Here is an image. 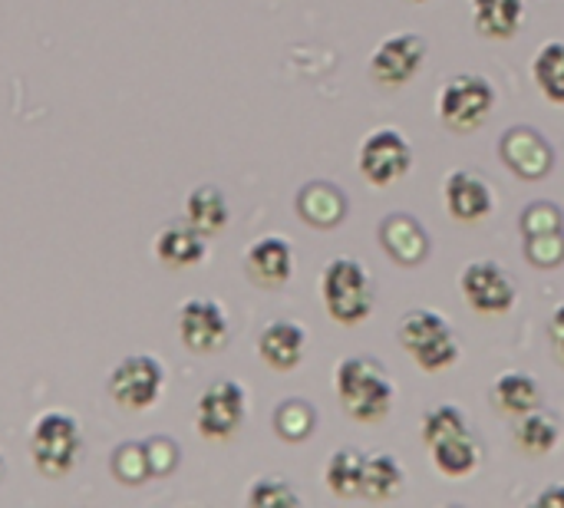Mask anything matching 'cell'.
Instances as JSON below:
<instances>
[{"instance_id": "f1b7e54d", "label": "cell", "mask_w": 564, "mask_h": 508, "mask_svg": "<svg viewBox=\"0 0 564 508\" xmlns=\"http://www.w3.org/2000/svg\"><path fill=\"white\" fill-rule=\"evenodd\" d=\"M525 255L539 268H558L564 261V231H549V235L525 238Z\"/></svg>"}, {"instance_id": "603a6c76", "label": "cell", "mask_w": 564, "mask_h": 508, "mask_svg": "<svg viewBox=\"0 0 564 508\" xmlns=\"http://www.w3.org/2000/svg\"><path fill=\"white\" fill-rule=\"evenodd\" d=\"M562 440V430H558V420L552 413H545L542 407L519 417V426H516V446L532 456V460H542L549 456Z\"/></svg>"}, {"instance_id": "8992f818", "label": "cell", "mask_w": 564, "mask_h": 508, "mask_svg": "<svg viewBox=\"0 0 564 508\" xmlns=\"http://www.w3.org/2000/svg\"><path fill=\"white\" fill-rule=\"evenodd\" d=\"M165 387V367L149 354H132L109 374V397L126 410H149Z\"/></svg>"}, {"instance_id": "484cf974", "label": "cell", "mask_w": 564, "mask_h": 508, "mask_svg": "<svg viewBox=\"0 0 564 508\" xmlns=\"http://www.w3.org/2000/svg\"><path fill=\"white\" fill-rule=\"evenodd\" d=\"M532 76H535V86L542 89V96L549 102H558L564 106V43H545L532 63Z\"/></svg>"}, {"instance_id": "d6a6232c", "label": "cell", "mask_w": 564, "mask_h": 508, "mask_svg": "<svg viewBox=\"0 0 564 508\" xmlns=\"http://www.w3.org/2000/svg\"><path fill=\"white\" fill-rule=\"evenodd\" d=\"M539 506H564V486H552L539 496Z\"/></svg>"}, {"instance_id": "3957f363", "label": "cell", "mask_w": 564, "mask_h": 508, "mask_svg": "<svg viewBox=\"0 0 564 508\" xmlns=\"http://www.w3.org/2000/svg\"><path fill=\"white\" fill-rule=\"evenodd\" d=\"M400 344L426 374H443L459 360V341L453 334V324L436 311H410L400 321Z\"/></svg>"}, {"instance_id": "2e32d148", "label": "cell", "mask_w": 564, "mask_h": 508, "mask_svg": "<svg viewBox=\"0 0 564 508\" xmlns=\"http://www.w3.org/2000/svg\"><path fill=\"white\" fill-rule=\"evenodd\" d=\"M307 331L294 321H274L258 337V354L271 370H294L304 360Z\"/></svg>"}, {"instance_id": "4dcf8cb0", "label": "cell", "mask_w": 564, "mask_h": 508, "mask_svg": "<svg viewBox=\"0 0 564 508\" xmlns=\"http://www.w3.org/2000/svg\"><path fill=\"white\" fill-rule=\"evenodd\" d=\"M248 502L251 506H301V496L284 479H258Z\"/></svg>"}, {"instance_id": "30bf717a", "label": "cell", "mask_w": 564, "mask_h": 508, "mask_svg": "<svg viewBox=\"0 0 564 508\" xmlns=\"http://www.w3.org/2000/svg\"><path fill=\"white\" fill-rule=\"evenodd\" d=\"M178 337L192 354H215L228 344V314L212 298H192L178 311Z\"/></svg>"}, {"instance_id": "52a82bcc", "label": "cell", "mask_w": 564, "mask_h": 508, "mask_svg": "<svg viewBox=\"0 0 564 508\" xmlns=\"http://www.w3.org/2000/svg\"><path fill=\"white\" fill-rule=\"evenodd\" d=\"M248 413V393L238 380H215L202 397L195 410L198 433L205 440H231Z\"/></svg>"}, {"instance_id": "1f68e13d", "label": "cell", "mask_w": 564, "mask_h": 508, "mask_svg": "<svg viewBox=\"0 0 564 508\" xmlns=\"http://www.w3.org/2000/svg\"><path fill=\"white\" fill-rule=\"evenodd\" d=\"M549 334H552V344H555V350H558V357H562L564 364V304L562 307H555L552 324H549Z\"/></svg>"}, {"instance_id": "e0dca14e", "label": "cell", "mask_w": 564, "mask_h": 508, "mask_svg": "<svg viewBox=\"0 0 564 508\" xmlns=\"http://www.w3.org/2000/svg\"><path fill=\"white\" fill-rule=\"evenodd\" d=\"M155 255L165 268H195L205 261V235L192 225H169L155 238Z\"/></svg>"}, {"instance_id": "5b68a950", "label": "cell", "mask_w": 564, "mask_h": 508, "mask_svg": "<svg viewBox=\"0 0 564 508\" xmlns=\"http://www.w3.org/2000/svg\"><path fill=\"white\" fill-rule=\"evenodd\" d=\"M496 106V89L486 76L459 73L453 76L440 93V119L453 132H473L479 129Z\"/></svg>"}, {"instance_id": "7402d4cb", "label": "cell", "mask_w": 564, "mask_h": 508, "mask_svg": "<svg viewBox=\"0 0 564 508\" xmlns=\"http://www.w3.org/2000/svg\"><path fill=\"white\" fill-rule=\"evenodd\" d=\"M297 212L314 228H334L344 218L347 202H344L340 188H334L327 182H314L297 195Z\"/></svg>"}, {"instance_id": "277c9868", "label": "cell", "mask_w": 564, "mask_h": 508, "mask_svg": "<svg viewBox=\"0 0 564 508\" xmlns=\"http://www.w3.org/2000/svg\"><path fill=\"white\" fill-rule=\"evenodd\" d=\"M79 450H83V433H79V423H76L69 413L53 410V413H43V417L33 423L30 453H33L36 469H40L46 479L66 476V473L76 466Z\"/></svg>"}, {"instance_id": "8fae6325", "label": "cell", "mask_w": 564, "mask_h": 508, "mask_svg": "<svg viewBox=\"0 0 564 508\" xmlns=\"http://www.w3.org/2000/svg\"><path fill=\"white\" fill-rule=\"evenodd\" d=\"M426 60V40L416 33H393L370 56V76L380 86H406Z\"/></svg>"}, {"instance_id": "9c48e42d", "label": "cell", "mask_w": 564, "mask_h": 508, "mask_svg": "<svg viewBox=\"0 0 564 508\" xmlns=\"http://www.w3.org/2000/svg\"><path fill=\"white\" fill-rule=\"evenodd\" d=\"M463 298L476 314L499 317L516 307V281L496 261H473L459 278Z\"/></svg>"}, {"instance_id": "4316f807", "label": "cell", "mask_w": 564, "mask_h": 508, "mask_svg": "<svg viewBox=\"0 0 564 508\" xmlns=\"http://www.w3.org/2000/svg\"><path fill=\"white\" fill-rule=\"evenodd\" d=\"M314 410L304 400H284L274 410V433L288 443H301L314 433Z\"/></svg>"}, {"instance_id": "836d02e7", "label": "cell", "mask_w": 564, "mask_h": 508, "mask_svg": "<svg viewBox=\"0 0 564 508\" xmlns=\"http://www.w3.org/2000/svg\"><path fill=\"white\" fill-rule=\"evenodd\" d=\"M413 3H426V0H413Z\"/></svg>"}, {"instance_id": "7c38bea8", "label": "cell", "mask_w": 564, "mask_h": 508, "mask_svg": "<svg viewBox=\"0 0 564 508\" xmlns=\"http://www.w3.org/2000/svg\"><path fill=\"white\" fill-rule=\"evenodd\" d=\"M443 198H446V212L456 218V221H482L492 215V188L486 179H479L476 172H449L446 175V185H443Z\"/></svg>"}, {"instance_id": "5bb4252c", "label": "cell", "mask_w": 564, "mask_h": 508, "mask_svg": "<svg viewBox=\"0 0 564 508\" xmlns=\"http://www.w3.org/2000/svg\"><path fill=\"white\" fill-rule=\"evenodd\" d=\"M245 268H248V278L261 288H281L291 281V271H294V248L288 238L281 235H264L258 238L248 255H245Z\"/></svg>"}, {"instance_id": "d4e9b609", "label": "cell", "mask_w": 564, "mask_h": 508, "mask_svg": "<svg viewBox=\"0 0 564 508\" xmlns=\"http://www.w3.org/2000/svg\"><path fill=\"white\" fill-rule=\"evenodd\" d=\"M327 486L334 496L340 499H354L360 496V486H364V453L360 450H337L327 463V473H324Z\"/></svg>"}, {"instance_id": "83f0119b", "label": "cell", "mask_w": 564, "mask_h": 508, "mask_svg": "<svg viewBox=\"0 0 564 508\" xmlns=\"http://www.w3.org/2000/svg\"><path fill=\"white\" fill-rule=\"evenodd\" d=\"M463 430H469L466 413L459 407H453V403H443V407L423 413V443L426 446H433V443H440V440H446L453 433H463Z\"/></svg>"}, {"instance_id": "6da1fadb", "label": "cell", "mask_w": 564, "mask_h": 508, "mask_svg": "<svg viewBox=\"0 0 564 508\" xmlns=\"http://www.w3.org/2000/svg\"><path fill=\"white\" fill-rule=\"evenodd\" d=\"M337 400L357 423H380L393 407V383L373 357H344L334 374Z\"/></svg>"}, {"instance_id": "44dd1931", "label": "cell", "mask_w": 564, "mask_h": 508, "mask_svg": "<svg viewBox=\"0 0 564 508\" xmlns=\"http://www.w3.org/2000/svg\"><path fill=\"white\" fill-rule=\"evenodd\" d=\"M492 403L499 407V413L519 420V417H525V413H532V410L542 407V390H539V383H535L529 374L512 370V374H502V377L496 380V387H492Z\"/></svg>"}, {"instance_id": "ba28073f", "label": "cell", "mask_w": 564, "mask_h": 508, "mask_svg": "<svg viewBox=\"0 0 564 508\" xmlns=\"http://www.w3.org/2000/svg\"><path fill=\"white\" fill-rule=\"evenodd\" d=\"M357 165H360V175L370 185L383 188V185H393L397 179H403L413 169V149L397 129H377L360 142Z\"/></svg>"}, {"instance_id": "9a60e30c", "label": "cell", "mask_w": 564, "mask_h": 508, "mask_svg": "<svg viewBox=\"0 0 564 508\" xmlns=\"http://www.w3.org/2000/svg\"><path fill=\"white\" fill-rule=\"evenodd\" d=\"M380 245L403 268H416L430 255V238H426L423 225L413 215H390L380 225Z\"/></svg>"}, {"instance_id": "4fadbf2b", "label": "cell", "mask_w": 564, "mask_h": 508, "mask_svg": "<svg viewBox=\"0 0 564 508\" xmlns=\"http://www.w3.org/2000/svg\"><path fill=\"white\" fill-rule=\"evenodd\" d=\"M502 159L522 179H545L552 172V162H555L552 145L545 142V136L535 132V129H525V126L509 129L502 136Z\"/></svg>"}, {"instance_id": "ffe728a7", "label": "cell", "mask_w": 564, "mask_h": 508, "mask_svg": "<svg viewBox=\"0 0 564 508\" xmlns=\"http://www.w3.org/2000/svg\"><path fill=\"white\" fill-rule=\"evenodd\" d=\"M403 466L397 463V456L390 453H373V456H364V486H360V496L370 499V502H390L403 493Z\"/></svg>"}, {"instance_id": "ac0fdd59", "label": "cell", "mask_w": 564, "mask_h": 508, "mask_svg": "<svg viewBox=\"0 0 564 508\" xmlns=\"http://www.w3.org/2000/svg\"><path fill=\"white\" fill-rule=\"evenodd\" d=\"M430 453H433V466L443 476H449V479H463V476L476 473V466L482 460V446H479V440L469 430L453 433V436L433 443Z\"/></svg>"}, {"instance_id": "f546056e", "label": "cell", "mask_w": 564, "mask_h": 508, "mask_svg": "<svg viewBox=\"0 0 564 508\" xmlns=\"http://www.w3.org/2000/svg\"><path fill=\"white\" fill-rule=\"evenodd\" d=\"M522 231H525V238L549 235V231H564V215L555 205H549V202L529 205L525 215H522Z\"/></svg>"}, {"instance_id": "7a4b0ae2", "label": "cell", "mask_w": 564, "mask_h": 508, "mask_svg": "<svg viewBox=\"0 0 564 508\" xmlns=\"http://www.w3.org/2000/svg\"><path fill=\"white\" fill-rule=\"evenodd\" d=\"M321 298H324L327 314L337 324L357 327L373 311V281H370V274H367V268L360 261H354V258H334L324 268Z\"/></svg>"}, {"instance_id": "cb8c5ba5", "label": "cell", "mask_w": 564, "mask_h": 508, "mask_svg": "<svg viewBox=\"0 0 564 508\" xmlns=\"http://www.w3.org/2000/svg\"><path fill=\"white\" fill-rule=\"evenodd\" d=\"M185 218L192 228H198L205 238L208 235H218L225 225H228V202L225 195L215 188V185H202L188 195L185 202Z\"/></svg>"}, {"instance_id": "d6986e66", "label": "cell", "mask_w": 564, "mask_h": 508, "mask_svg": "<svg viewBox=\"0 0 564 508\" xmlns=\"http://www.w3.org/2000/svg\"><path fill=\"white\" fill-rule=\"evenodd\" d=\"M476 30L489 40H512L525 20V0H473Z\"/></svg>"}]
</instances>
